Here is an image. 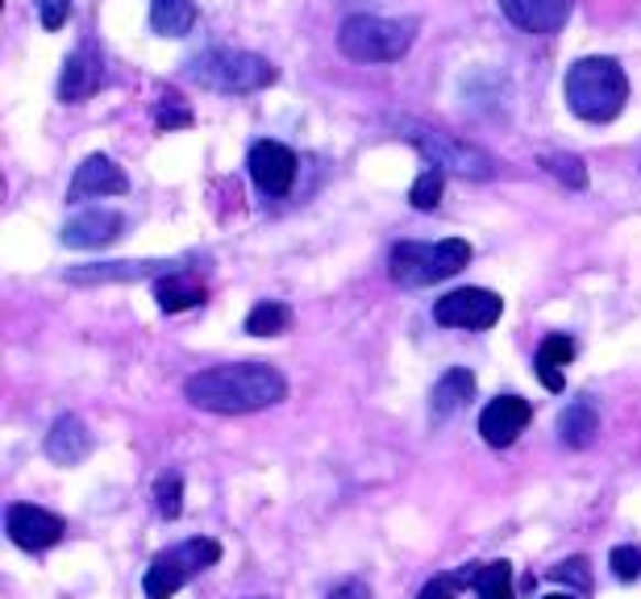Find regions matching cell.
I'll use <instances>...</instances> for the list:
<instances>
[{
    "label": "cell",
    "mask_w": 641,
    "mask_h": 599,
    "mask_svg": "<svg viewBox=\"0 0 641 599\" xmlns=\"http://www.w3.org/2000/svg\"><path fill=\"white\" fill-rule=\"evenodd\" d=\"M188 404L217 416H242L280 404L287 395V379L267 362H233V367H208L184 383Z\"/></svg>",
    "instance_id": "6da1fadb"
},
{
    "label": "cell",
    "mask_w": 641,
    "mask_h": 599,
    "mask_svg": "<svg viewBox=\"0 0 641 599\" xmlns=\"http://www.w3.org/2000/svg\"><path fill=\"white\" fill-rule=\"evenodd\" d=\"M566 105L584 121H612L621 117L629 100V79H624L617 58H579L566 72Z\"/></svg>",
    "instance_id": "7a4b0ae2"
},
{
    "label": "cell",
    "mask_w": 641,
    "mask_h": 599,
    "mask_svg": "<svg viewBox=\"0 0 641 599\" xmlns=\"http://www.w3.org/2000/svg\"><path fill=\"white\" fill-rule=\"evenodd\" d=\"M416 42V21L413 18H376V13H355L341 21L338 46L346 58L355 63H396L409 55Z\"/></svg>",
    "instance_id": "3957f363"
},
{
    "label": "cell",
    "mask_w": 641,
    "mask_h": 599,
    "mask_svg": "<svg viewBox=\"0 0 641 599\" xmlns=\"http://www.w3.org/2000/svg\"><path fill=\"white\" fill-rule=\"evenodd\" d=\"M188 79H196L208 92L246 96L267 88V84H275V67L263 55L217 46V51H205V55L188 58Z\"/></svg>",
    "instance_id": "277c9868"
},
{
    "label": "cell",
    "mask_w": 641,
    "mask_h": 599,
    "mask_svg": "<svg viewBox=\"0 0 641 599\" xmlns=\"http://www.w3.org/2000/svg\"><path fill=\"white\" fill-rule=\"evenodd\" d=\"M471 262V246L463 238H446V242H400L392 250V280L400 287H430L458 275Z\"/></svg>",
    "instance_id": "5b68a950"
},
{
    "label": "cell",
    "mask_w": 641,
    "mask_h": 599,
    "mask_svg": "<svg viewBox=\"0 0 641 599\" xmlns=\"http://www.w3.org/2000/svg\"><path fill=\"white\" fill-rule=\"evenodd\" d=\"M392 130L413 142L421 150V159H430L437 171H458V175H471V179H491L496 175V159L488 150L471 146V142H458L450 133L430 130L421 121H409V117H392Z\"/></svg>",
    "instance_id": "8992f818"
},
{
    "label": "cell",
    "mask_w": 641,
    "mask_h": 599,
    "mask_svg": "<svg viewBox=\"0 0 641 599\" xmlns=\"http://www.w3.org/2000/svg\"><path fill=\"white\" fill-rule=\"evenodd\" d=\"M217 562H221V545L213 537H188V542L154 554L151 570L142 579V591H146V599H171L184 582L196 579L208 566H217Z\"/></svg>",
    "instance_id": "52a82bcc"
},
{
    "label": "cell",
    "mask_w": 641,
    "mask_h": 599,
    "mask_svg": "<svg viewBox=\"0 0 641 599\" xmlns=\"http://www.w3.org/2000/svg\"><path fill=\"white\" fill-rule=\"evenodd\" d=\"M504 313V300L488 287H458L434 304V320L446 329H491Z\"/></svg>",
    "instance_id": "ba28073f"
},
{
    "label": "cell",
    "mask_w": 641,
    "mask_h": 599,
    "mask_svg": "<svg viewBox=\"0 0 641 599\" xmlns=\"http://www.w3.org/2000/svg\"><path fill=\"white\" fill-rule=\"evenodd\" d=\"M4 529H9L13 545H18V549H30V554L51 549V545H58L63 542V533H67L63 516H55V512H46V508H39V504H9Z\"/></svg>",
    "instance_id": "9c48e42d"
},
{
    "label": "cell",
    "mask_w": 641,
    "mask_h": 599,
    "mask_svg": "<svg viewBox=\"0 0 641 599\" xmlns=\"http://www.w3.org/2000/svg\"><path fill=\"white\" fill-rule=\"evenodd\" d=\"M246 167H250V179L263 196H287L296 184V154L283 142H254Z\"/></svg>",
    "instance_id": "30bf717a"
},
{
    "label": "cell",
    "mask_w": 641,
    "mask_h": 599,
    "mask_svg": "<svg viewBox=\"0 0 641 599\" xmlns=\"http://www.w3.org/2000/svg\"><path fill=\"white\" fill-rule=\"evenodd\" d=\"M529 421H533L529 400H521V395H496L488 409L479 412V433H484L488 446L504 449L525 433Z\"/></svg>",
    "instance_id": "8fae6325"
},
{
    "label": "cell",
    "mask_w": 641,
    "mask_h": 599,
    "mask_svg": "<svg viewBox=\"0 0 641 599\" xmlns=\"http://www.w3.org/2000/svg\"><path fill=\"white\" fill-rule=\"evenodd\" d=\"M105 84V58L96 51L93 42H79L76 51L67 55L63 63V79H58V100L63 105H79V100H88Z\"/></svg>",
    "instance_id": "7c38bea8"
},
{
    "label": "cell",
    "mask_w": 641,
    "mask_h": 599,
    "mask_svg": "<svg viewBox=\"0 0 641 599\" xmlns=\"http://www.w3.org/2000/svg\"><path fill=\"white\" fill-rule=\"evenodd\" d=\"M126 229V217L113 213V208H93V213H79L72 221L63 225V246L72 250H100V246H113Z\"/></svg>",
    "instance_id": "4fadbf2b"
},
{
    "label": "cell",
    "mask_w": 641,
    "mask_h": 599,
    "mask_svg": "<svg viewBox=\"0 0 641 599\" xmlns=\"http://www.w3.org/2000/svg\"><path fill=\"white\" fill-rule=\"evenodd\" d=\"M121 192H130L126 171L117 167L113 159L93 154V159H84V163L76 167V175H72L67 200H88V196H121Z\"/></svg>",
    "instance_id": "5bb4252c"
},
{
    "label": "cell",
    "mask_w": 641,
    "mask_h": 599,
    "mask_svg": "<svg viewBox=\"0 0 641 599\" xmlns=\"http://www.w3.org/2000/svg\"><path fill=\"white\" fill-rule=\"evenodd\" d=\"M500 9L525 34H558L575 9V0H500Z\"/></svg>",
    "instance_id": "9a60e30c"
},
{
    "label": "cell",
    "mask_w": 641,
    "mask_h": 599,
    "mask_svg": "<svg viewBox=\"0 0 641 599\" xmlns=\"http://www.w3.org/2000/svg\"><path fill=\"white\" fill-rule=\"evenodd\" d=\"M93 433H88V425L79 421V416H58L55 425H51V433H46V458L51 462H58V467H79L88 454H93Z\"/></svg>",
    "instance_id": "2e32d148"
},
{
    "label": "cell",
    "mask_w": 641,
    "mask_h": 599,
    "mask_svg": "<svg viewBox=\"0 0 641 599\" xmlns=\"http://www.w3.org/2000/svg\"><path fill=\"white\" fill-rule=\"evenodd\" d=\"M600 433V412H596V400L591 395H575L571 404L558 416V437H563L571 449H584L596 442Z\"/></svg>",
    "instance_id": "e0dca14e"
},
{
    "label": "cell",
    "mask_w": 641,
    "mask_h": 599,
    "mask_svg": "<svg viewBox=\"0 0 641 599\" xmlns=\"http://www.w3.org/2000/svg\"><path fill=\"white\" fill-rule=\"evenodd\" d=\"M575 358V341L566 334H550L542 346H537V358H533V367H537V379H542V388L546 392H563L566 388V362Z\"/></svg>",
    "instance_id": "ac0fdd59"
},
{
    "label": "cell",
    "mask_w": 641,
    "mask_h": 599,
    "mask_svg": "<svg viewBox=\"0 0 641 599\" xmlns=\"http://www.w3.org/2000/svg\"><path fill=\"white\" fill-rule=\"evenodd\" d=\"M167 262H93V266H72L67 283H133L154 275Z\"/></svg>",
    "instance_id": "d6986e66"
},
{
    "label": "cell",
    "mask_w": 641,
    "mask_h": 599,
    "mask_svg": "<svg viewBox=\"0 0 641 599\" xmlns=\"http://www.w3.org/2000/svg\"><path fill=\"white\" fill-rule=\"evenodd\" d=\"M471 395H475V374L467 371V367H450V371L434 383V395H430L434 421H446V416H450L454 409H463Z\"/></svg>",
    "instance_id": "ffe728a7"
},
{
    "label": "cell",
    "mask_w": 641,
    "mask_h": 599,
    "mask_svg": "<svg viewBox=\"0 0 641 599\" xmlns=\"http://www.w3.org/2000/svg\"><path fill=\"white\" fill-rule=\"evenodd\" d=\"M467 587L479 591V599H517L512 596V566L509 562H479V566H463L458 570Z\"/></svg>",
    "instance_id": "44dd1931"
},
{
    "label": "cell",
    "mask_w": 641,
    "mask_h": 599,
    "mask_svg": "<svg viewBox=\"0 0 641 599\" xmlns=\"http://www.w3.org/2000/svg\"><path fill=\"white\" fill-rule=\"evenodd\" d=\"M154 300H159V308H163V313H184V308L205 304V287L192 280V275L171 271V275H163V280L154 283Z\"/></svg>",
    "instance_id": "7402d4cb"
},
{
    "label": "cell",
    "mask_w": 641,
    "mask_h": 599,
    "mask_svg": "<svg viewBox=\"0 0 641 599\" xmlns=\"http://www.w3.org/2000/svg\"><path fill=\"white\" fill-rule=\"evenodd\" d=\"M151 25L163 37H184L196 25V4L192 0H151Z\"/></svg>",
    "instance_id": "603a6c76"
},
{
    "label": "cell",
    "mask_w": 641,
    "mask_h": 599,
    "mask_svg": "<svg viewBox=\"0 0 641 599\" xmlns=\"http://www.w3.org/2000/svg\"><path fill=\"white\" fill-rule=\"evenodd\" d=\"M287 325H292V308L280 304V300H259V304L246 313V334H254V337H280V334H287Z\"/></svg>",
    "instance_id": "cb8c5ba5"
},
{
    "label": "cell",
    "mask_w": 641,
    "mask_h": 599,
    "mask_svg": "<svg viewBox=\"0 0 641 599\" xmlns=\"http://www.w3.org/2000/svg\"><path fill=\"white\" fill-rule=\"evenodd\" d=\"M542 167H546L558 184L575 187V192L587 187V167H584V159H579V154H546V159H542Z\"/></svg>",
    "instance_id": "d4e9b609"
},
{
    "label": "cell",
    "mask_w": 641,
    "mask_h": 599,
    "mask_svg": "<svg viewBox=\"0 0 641 599\" xmlns=\"http://www.w3.org/2000/svg\"><path fill=\"white\" fill-rule=\"evenodd\" d=\"M442 192H446V175H442L437 167H430V171H421V175H416V184H413V192H409V200H413V208L430 213V208L442 205Z\"/></svg>",
    "instance_id": "484cf974"
},
{
    "label": "cell",
    "mask_w": 641,
    "mask_h": 599,
    "mask_svg": "<svg viewBox=\"0 0 641 599\" xmlns=\"http://www.w3.org/2000/svg\"><path fill=\"white\" fill-rule=\"evenodd\" d=\"M154 508H159L163 521H175V516L184 512V479H180V475H163V479L154 483Z\"/></svg>",
    "instance_id": "4316f807"
},
{
    "label": "cell",
    "mask_w": 641,
    "mask_h": 599,
    "mask_svg": "<svg viewBox=\"0 0 641 599\" xmlns=\"http://www.w3.org/2000/svg\"><path fill=\"white\" fill-rule=\"evenodd\" d=\"M608 566L621 582H638L641 579V545H617L608 554Z\"/></svg>",
    "instance_id": "83f0119b"
},
{
    "label": "cell",
    "mask_w": 641,
    "mask_h": 599,
    "mask_svg": "<svg viewBox=\"0 0 641 599\" xmlns=\"http://www.w3.org/2000/svg\"><path fill=\"white\" fill-rule=\"evenodd\" d=\"M550 579H563V582H571V587H579V591H587V587H591V570H587V558L558 562V566L550 570Z\"/></svg>",
    "instance_id": "f1b7e54d"
},
{
    "label": "cell",
    "mask_w": 641,
    "mask_h": 599,
    "mask_svg": "<svg viewBox=\"0 0 641 599\" xmlns=\"http://www.w3.org/2000/svg\"><path fill=\"white\" fill-rule=\"evenodd\" d=\"M458 587H467L463 575H434V579L421 587V596L416 599H454L458 596Z\"/></svg>",
    "instance_id": "f546056e"
},
{
    "label": "cell",
    "mask_w": 641,
    "mask_h": 599,
    "mask_svg": "<svg viewBox=\"0 0 641 599\" xmlns=\"http://www.w3.org/2000/svg\"><path fill=\"white\" fill-rule=\"evenodd\" d=\"M39 18L46 30H63L72 18V0H39Z\"/></svg>",
    "instance_id": "4dcf8cb0"
},
{
    "label": "cell",
    "mask_w": 641,
    "mask_h": 599,
    "mask_svg": "<svg viewBox=\"0 0 641 599\" xmlns=\"http://www.w3.org/2000/svg\"><path fill=\"white\" fill-rule=\"evenodd\" d=\"M175 100H180V96H167V105L159 109V126H163V130H184V126H192V112L180 109Z\"/></svg>",
    "instance_id": "1f68e13d"
},
{
    "label": "cell",
    "mask_w": 641,
    "mask_h": 599,
    "mask_svg": "<svg viewBox=\"0 0 641 599\" xmlns=\"http://www.w3.org/2000/svg\"><path fill=\"white\" fill-rule=\"evenodd\" d=\"M329 599H371V591H367L362 582H341V587Z\"/></svg>",
    "instance_id": "d6a6232c"
},
{
    "label": "cell",
    "mask_w": 641,
    "mask_h": 599,
    "mask_svg": "<svg viewBox=\"0 0 641 599\" xmlns=\"http://www.w3.org/2000/svg\"><path fill=\"white\" fill-rule=\"evenodd\" d=\"M546 599H575V596H546Z\"/></svg>",
    "instance_id": "836d02e7"
}]
</instances>
